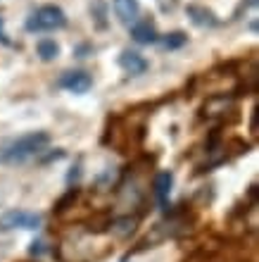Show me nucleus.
Masks as SVG:
<instances>
[{
  "mask_svg": "<svg viewBox=\"0 0 259 262\" xmlns=\"http://www.w3.org/2000/svg\"><path fill=\"white\" fill-rule=\"evenodd\" d=\"M50 143V136L45 131H34V134H27V136L17 138L14 143H10L7 148L0 150V162L3 165H21L31 160L34 155L43 152Z\"/></svg>",
  "mask_w": 259,
  "mask_h": 262,
  "instance_id": "obj_1",
  "label": "nucleus"
},
{
  "mask_svg": "<svg viewBox=\"0 0 259 262\" xmlns=\"http://www.w3.org/2000/svg\"><path fill=\"white\" fill-rule=\"evenodd\" d=\"M64 24H67V17L60 7L43 5L29 17L27 29L29 31H55V29H62Z\"/></svg>",
  "mask_w": 259,
  "mask_h": 262,
  "instance_id": "obj_2",
  "label": "nucleus"
},
{
  "mask_svg": "<svg viewBox=\"0 0 259 262\" xmlns=\"http://www.w3.org/2000/svg\"><path fill=\"white\" fill-rule=\"evenodd\" d=\"M41 227V214L27 212V210H10V212L0 214V231H10V229H34Z\"/></svg>",
  "mask_w": 259,
  "mask_h": 262,
  "instance_id": "obj_3",
  "label": "nucleus"
},
{
  "mask_svg": "<svg viewBox=\"0 0 259 262\" xmlns=\"http://www.w3.org/2000/svg\"><path fill=\"white\" fill-rule=\"evenodd\" d=\"M60 86L69 93H86V91L93 86V79H90L86 72H67V74L60 79Z\"/></svg>",
  "mask_w": 259,
  "mask_h": 262,
  "instance_id": "obj_4",
  "label": "nucleus"
},
{
  "mask_svg": "<svg viewBox=\"0 0 259 262\" xmlns=\"http://www.w3.org/2000/svg\"><path fill=\"white\" fill-rule=\"evenodd\" d=\"M112 5H114V14L119 17L122 24H126V27L136 24L138 12H140L138 0H112Z\"/></svg>",
  "mask_w": 259,
  "mask_h": 262,
  "instance_id": "obj_5",
  "label": "nucleus"
},
{
  "mask_svg": "<svg viewBox=\"0 0 259 262\" xmlns=\"http://www.w3.org/2000/svg\"><path fill=\"white\" fill-rule=\"evenodd\" d=\"M119 64H122L124 72H129L131 76H140L148 69V60L143 55H138L133 50H124L119 55Z\"/></svg>",
  "mask_w": 259,
  "mask_h": 262,
  "instance_id": "obj_6",
  "label": "nucleus"
},
{
  "mask_svg": "<svg viewBox=\"0 0 259 262\" xmlns=\"http://www.w3.org/2000/svg\"><path fill=\"white\" fill-rule=\"evenodd\" d=\"M171 186H174V174L171 172H159L152 181V191H155V198L159 200V205L167 210V203H169V193Z\"/></svg>",
  "mask_w": 259,
  "mask_h": 262,
  "instance_id": "obj_7",
  "label": "nucleus"
},
{
  "mask_svg": "<svg viewBox=\"0 0 259 262\" xmlns=\"http://www.w3.org/2000/svg\"><path fill=\"white\" fill-rule=\"evenodd\" d=\"M131 36H133L138 43H143V46H150V43L157 41V31L150 21H138V24H133Z\"/></svg>",
  "mask_w": 259,
  "mask_h": 262,
  "instance_id": "obj_8",
  "label": "nucleus"
},
{
  "mask_svg": "<svg viewBox=\"0 0 259 262\" xmlns=\"http://www.w3.org/2000/svg\"><path fill=\"white\" fill-rule=\"evenodd\" d=\"M188 14H191V19L198 24V27H214L217 19H214V14L207 10V7H198V5H191L188 7Z\"/></svg>",
  "mask_w": 259,
  "mask_h": 262,
  "instance_id": "obj_9",
  "label": "nucleus"
},
{
  "mask_svg": "<svg viewBox=\"0 0 259 262\" xmlns=\"http://www.w3.org/2000/svg\"><path fill=\"white\" fill-rule=\"evenodd\" d=\"M57 53H60V46H57L55 41H50V38L38 41V55H41V60L50 62V60H55V57H57Z\"/></svg>",
  "mask_w": 259,
  "mask_h": 262,
  "instance_id": "obj_10",
  "label": "nucleus"
},
{
  "mask_svg": "<svg viewBox=\"0 0 259 262\" xmlns=\"http://www.w3.org/2000/svg\"><path fill=\"white\" fill-rule=\"evenodd\" d=\"M185 41H188V36H185L183 31H174V34H169L167 38H164V48L176 50V48H181Z\"/></svg>",
  "mask_w": 259,
  "mask_h": 262,
  "instance_id": "obj_11",
  "label": "nucleus"
},
{
  "mask_svg": "<svg viewBox=\"0 0 259 262\" xmlns=\"http://www.w3.org/2000/svg\"><path fill=\"white\" fill-rule=\"evenodd\" d=\"M41 253H45L43 241H34V243H31V255H41Z\"/></svg>",
  "mask_w": 259,
  "mask_h": 262,
  "instance_id": "obj_12",
  "label": "nucleus"
},
{
  "mask_svg": "<svg viewBox=\"0 0 259 262\" xmlns=\"http://www.w3.org/2000/svg\"><path fill=\"white\" fill-rule=\"evenodd\" d=\"M0 43H3V46H10V38H7V34H5V27H3V17H0Z\"/></svg>",
  "mask_w": 259,
  "mask_h": 262,
  "instance_id": "obj_13",
  "label": "nucleus"
}]
</instances>
